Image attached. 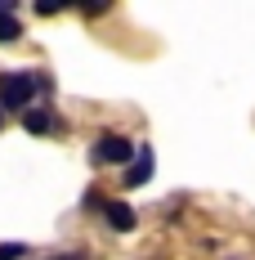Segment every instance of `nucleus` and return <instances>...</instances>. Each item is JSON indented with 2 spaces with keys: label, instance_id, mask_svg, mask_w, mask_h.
Returning a JSON list of instances; mask_svg holds the SVG:
<instances>
[{
  "label": "nucleus",
  "instance_id": "f257e3e1",
  "mask_svg": "<svg viewBox=\"0 0 255 260\" xmlns=\"http://www.w3.org/2000/svg\"><path fill=\"white\" fill-rule=\"evenodd\" d=\"M36 90H50V81L36 72H5L0 77V112L5 108H27Z\"/></svg>",
  "mask_w": 255,
  "mask_h": 260
},
{
  "label": "nucleus",
  "instance_id": "f03ea898",
  "mask_svg": "<svg viewBox=\"0 0 255 260\" xmlns=\"http://www.w3.org/2000/svg\"><path fill=\"white\" fill-rule=\"evenodd\" d=\"M94 161H103V166H130L134 161V144L126 135H103L94 144Z\"/></svg>",
  "mask_w": 255,
  "mask_h": 260
},
{
  "label": "nucleus",
  "instance_id": "7ed1b4c3",
  "mask_svg": "<svg viewBox=\"0 0 255 260\" xmlns=\"http://www.w3.org/2000/svg\"><path fill=\"white\" fill-rule=\"evenodd\" d=\"M153 180V148L148 144H134V161L126 166V184L130 188H139V184Z\"/></svg>",
  "mask_w": 255,
  "mask_h": 260
},
{
  "label": "nucleus",
  "instance_id": "20e7f679",
  "mask_svg": "<svg viewBox=\"0 0 255 260\" xmlns=\"http://www.w3.org/2000/svg\"><path fill=\"white\" fill-rule=\"evenodd\" d=\"M103 215H107V224L117 234H130L134 229V207H126V202H103Z\"/></svg>",
  "mask_w": 255,
  "mask_h": 260
},
{
  "label": "nucleus",
  "instance_id": "39448f33",
  "mask_svg": "<svg viewBox=\"0 0 255 260\" xmlns=\"http://www.w3.org/2000/svg\"><path fill=\"white\" fill-rule=\"evenodd\" d=\"M23 126L31 130V135H50V130L58 126V117H54L50 108H31V112H27V117H23Z\"/></svg>",
  "mask_w": 255,
  "mask_h": 260
},
{
  "label": "nucleus",
  "instance_id": "423d86ee",
  "mask_svg": "<svg viewBox=\"0 0 255 260\" xmlns=\"http://www.w3.org/2000/svg\"><path fill=\"white\" fill-rule=\"evenodd\" d=\"M18 36H23L18 18H14V14H0V41H18Z\"/></svg>",
  "mask_w": 255,
  "mask_h": 260
},
{
  "label": "nucleus",
  "instance_id": "0eeeda50",
  "mask_svg": "<svg viewBox=\"0 0 255 260\" xmlns=\"http://www.w3.org/2000/svg\"><path fill=\"white\" fill-rule=\"evenodd\" d=\"M23 251H27L23 242H0V260H18Z\"/></svg>",
  "mask_w": 255,
  "mask_h": 260
},
{
  "label": "nucleus",
  "instance_id": "6e6552de",
  "mask_svg": "<svg viewBox=\"0 0 255 260\" xmlns=\"http://www.w3.org/2000/svg\"><path fill=\"white\" fill-rule=\"evenodd\" d=\"M0 14H14V0H0Z\"/></svg>",
  "mask_w": 255,
  "mask_h": 260
},
{
  "label": "nucleus",
  "instance_id": "1a4fd4ad",
  "mask_svg": "<svg viewBox=\"0 0 255 260\" xmlns=\"http://www.w3.org/2000/svg\"><path fill=\"white\" fill-rule=\"evenodd\" d=\"M63 260H81V256H63Z\"/></svg>",
  "mask_w": 255,
  "mask_h": 260
},
{
  "label": "nucleus",
  "instance_id": "9d476101",
  "mask_svg": "<svg viewBox=\"0 0 255 260\" xmlns=\"http://www.w3.org/2000/svg\"><path fill=\"white\" fill-rule=\"evenodd\" d=\"M0 126H5V112H0Z\"/></svg>",
  "mask_w": 255,
  "mask_h": 260
}]
</instances>
